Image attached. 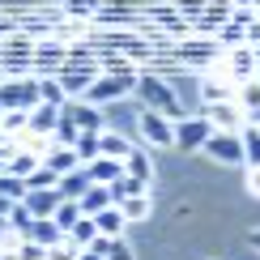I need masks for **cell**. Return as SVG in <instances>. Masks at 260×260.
<instances>
[{
    "label": "cell",
    "mask_w": 260,
    "mask_h": 260,
    "mask_svg": "<svg viewBox=\"0 0 260 260\" xmlns=\"http://www.w3.org/2000/svg\"><path fill=\"white\" fill-rule=\"evenodd\" d=\"M43 162H47L56 175H69L73 167H81V158H77V149H73V145H51L47 154H43Z\"/></svg>",
    "instance_id": "obj_20"
},
{
    "label": "cell",
    "mask_w": 260,
    "mask_h": 260,
    "mask_svg": "<svg viewBox=\"0 0 260 260\" xmlns=\"http://www.w3.org/2000/svg\"><path fill=\"white\" fill-rule=\"evenodd\" d=\"M13 149H17V141H13V137H5V133H0V171H5V167H9V158H13Z\"/></svg>",
    "instance_id": "obj_45"
},
{
    "label": "cell",
    "mask_w": 260,
    "mask_h": 260,
    "mask_svg": "<svg viewBox=\"0 0 260 260\" xmlns=\"http://www.w3.org/2000/svg\"><path fill=\"white\" fill-rule=\"evenodd\" d=\"M256 17H260L256 9H239V5H235V13H231V21H239V26H252Z\"/></svg>",
    "instance_id": "obj_46"
},
{
    "label": "cell",
    "mask_w": 260,
    "mask_h": 260,
    "mask_svg": "<svg viewBox=\"0 0 260 260\" xmlns=\"http://www.w3.org/2000/svg\"><path fill=\"white\" fill-rule=\"evenodd\" d=\"M73 149H77L81 162H94L99 158V133H81L77 141H73Z\"/></svg>",
    "instance_id": "obj_41"
},
{
    "label": "cell",
    "mask_w": 260,
    "mask_h": 260,
    "mask_svg": "<svg viewBox=\"0 0 260 260\" xmlns=\"http://www.w3.org/2000/svg\"><path fill=\"white\" fill-rule=\"evenodd\" d=\"M231 5H239V9H256V0H231Z\"/></svg>",
    "instance_id": "obj_54"
},
{
    "label": "cell",
    "mask_w": 260,
    "mask_h": 260,
    "mask_svg": "<svg viewBox=\"0 0 260 260\" xmlns=\"http://www.w3.org/2000/svg\"><path fill=\"white\" fill-rule=\"evenodd\" d=\"M13 30H17V21H13V17H5V13H0V43H5L9 35H13Z\"/></svg>",
    "instance_id": "obj_49"
},
{
    "label": "cell",
    "mask_w": 260,
    "mask_h": 260,
    "mask_svg": "<svg viewBox=\"0 0 260 260\" xmlns=\"http://www.w3.org/2000/svg\"><path fill=\"white\" fill-rule=\"evenodd\" d=\"M256 64H260V43H256Z\"/></svg>",
    "instance_id": "obj_55"
},
{
    "label": "cell",
    "mask_w": 260,
    "mask_h": 260,
    "mask_svg": "<svg viewBox=\"0 0 260 260\" xmlns=\"http://www.w3.org/2000/svg\"><path fill=\"white\" fill-rule=\"evenodd\" d=\"M0 81H5V69H0Z\"/></svg>",
    "instance_id": "obj_57"
},
{
    "label": "cell",
    "mask_w": 260,
    "mask_h": 260,
    "mask_svg": "<svg viewBox=\"0 0 260 260\" xmlns=\"http://www.w3.org/2000/svg\"><path fill=\"white\" fill-rule=\"evenodd\" d=\"M141 137L149 141V145H158V149H167V145H175V120H167L162 111H141Z\"/></svg>",
    "instance_id": "obj_10"
},
{
    "label": "cell",
    "mask_w": 260,
    "mask_h": 260,
    "mask_svg": "<svg viewBox=\"0 0 260 260\" xmlns=\"http://www.w3.org/2000/svg\"><path fill=\"white\" fill-rule=\"evenodd\" d=\"M73 115H77V128L81 133H103V111L94 103H69Z\"/></svg>",
    "instance_id": "obj_25"
},
{
    "label": "cell",
    "mask_w": 260,
    "mask_h": 260,
    "mask_svg": "<svg viewBox=\"0 0 260 260\" xmlns=\"http://www.w3.org/2000/svg\"><path fill=\"white\" fill-rule=\"evenodd\" d=\"M133 69H141V64H133L120 51H99V73H133Z\"/></svg>",
    "instance_id": "obj_35"
},
{
    "label": "cell",
    "mask_w": 260,
    "mask_h": 260,
    "mask_svg": "<svg viewBox=\"0 0 260 260\" xmlns=\"http://www.w3.org/2000/svg\"><path fill=\"white\" fill-rule=\"evenodd\" d=\"M77 218H81V205H77V201H60V205H56V213H51V222H56L64 235L77 226Z\"/></svg>",
    "instance_id": "obj_32"
},
{
    "label": "cell",
    "mask_w": 260,
    "mask_h": 260,
    "mask_svg": "<svg viewBox=\"0 0 260 260\" xmlns=\"http://www.w3.org/2000/svg\"><path fill=\"white\" fill-rule=\"evenodd\" d=\"M77 205H81V213H90V218H94L99 209H107V205H115V201H111V183H90Z\"/></svg>",
    "instance_id": "obj_22"
},
{
    "label": "cell",
    "mask_w": 260,
    "mask_h": 260,
    "mask_svg": "<svg viewBox=\"0 0 260 260\" xmlns=\"http://www.w3.org/2000/svg\"><path fill=\"white\" fill-rule=\"evenodd\" d=\"M39 162H43V154H35V149H13V158H9V167H5V171H13V175L26 179L30 171L39 167Z\"/></svg>",
    "instance_id": "obj_28"
},
{
    "label": "cell",
    "mask_w": 260,
    "mask_h": 260,
    "mask_svg": "<svg viewBox=\"0 0 260 260\" xmlns=\"http://www.w3.org/2000/svg\"><path fill=\"white\" fill-rule=\"evenodd\" d=\"M30 222H35V213H30V209H26V205H21V201H17V205H13V209H9V226H13V235H17V239H21V235H26V231H30Z\"/></svg>",
    "instance_id": "obj_40"
},
{
    "label": "cell",
    "mask_w": 260,
    "mask_h": 260,
    "mask_svg": "<svg viewBox=\"0 0 260 260\" xmlns=\"http://www.w3.org/2000/svg\"><path fill=\"white\" fill-rule=\"evenodd\" d=\"M99 154H107V158H128V154H133V145H128L120 133H99Z\"/></svg>",
    "instance_id": "obj_29"
},
{
    "label": "cell",
    "mask_w": 260,
    "mask_h": 260,
    "mask_svg": "<svg viewBox=\"0 0 260 260\" xmlns=\"http://www.w3.org/2000/svg\"><path fill=\"white\" fill-rule=\"evenodd\" d=\"M137 73L141 69H133V73H99L94 85L81 94V99L94 103V107H99V103H115V99H124L128 90H137Z\"/></svg>",
    "instance_id": "obj_6"
},
{
    "label": "cell",
    "mask_w": 260,
    "mask_h": 260,
    "mask_svg": "<svg viewBox=\"0 0 260 260\" xmlns=\"http://www.w3.org/2000/svg\"><path fill=\"white\" fill-rule=\"evenodd\" d=\"M247 43H252V47H256V43H260V17L252 21V26H247Z\"/></svg>",
    "instance_id": "obj_50"
},
{
    "label": "cell",
    "mask_w": 260,
    "mask_h": 260,
    "mask_svg": "<svg viewBox=\"0 0 260 260\" xmlns=\"http://www.w3.org/2000/svg\"><path fill=\"white\" fill-rule=\"evenodd\" d=\"M247 243H252V247H260V226H256L252 235H247Z\"/></svg>",
    "instance_id": "obj_53"
},
{
    "label": "cell",
    "mask_w": 260,
    "mask_h": 260,
    "mask_svg": "<svg viewBox=\"0 0 260 260\" xmlns=\"http://www.w3.org/2000/svg\"><path fill=\"white\" fill-rule=\"evenodd\" d=\"M17 30L39 43V39H47V35H51V17H39V13H35V17H21V21H17Z\"/></svg>",
    "instance_id": "obj_38"
},
{
    "label": "cell",
    "mask_w": 260,
    "mask_h": 260,
    "mask_svg": "<svg viewBox=\"0 0 260 260\" xmlns=\"http://www.w3.org/2000/svg\"><path fill=\"white\" fill-rule=\"evenodd\" d=\"M256 13H260V0H256Z\"/></svg>",
    "instance_id": "obj_58"
},
{
    "label": "cell",
    "mask_w": 260,
    "mask_h": 260,
    "mask_svg": "<svg viewBox=\"0 0 260 260\" xmlns=\"http://www.w3.org/2000/svg\"><path fill=\"white\" fill-rule=\"evenodd\" d=\"M213 133V120L209 115H183V120H175V149H183V154H197V149H205V141H209Z\"/></svg>",
    "instance_id": "obj_7"
},
{
    "label": "cell",
    "mask_w": 260,
    "mask_h": 260,
    "mask_svg": "<svg viewBox=\"0 0 260 260\" xmlns=\"http://www.w3.org/2000/svg\"><path fill=\"white\" fill-rule=\"evenodd\" d=\"M231 13H235V5L231 0H209V5H205V13L192 21V30H197V35H218V30L226 26V21H231Z\"/></svg>",
    "instance_id": "obj_12"
},
{
    "label": "cell",
    "mask_w": 260,
    "mask_h": 260,
    "mask_svg": "<svg viewBox=\"0 0 260 260\" xmlns=\"http://www.w3.org/2000/svg\"><path fill=\"white\" fill-rule=\"evenodd\" d=\"M137 99L145 103L149 111H162L167 120H183V103H179V94L171 90V85L162 81L158 73H149V69L137 73Z\"/></svg>",
    "instance_id": "obj_2"
},
{
    "label": "cell",
    "mask_w": 260,
    "mask_h": 260,
    "mask_svg": "<svg viewBox=\"0 0 260 260\" xmlns=\"http://www.w3.org/2000/svg\"><path fill=\"white\" fill-rule=\"evenodd\" d=\"M213 39H218L222 51H231V47H239V43H247V26H239V21H226V26H222Z\"/></svg>",
    "instance_id": "obj_34"
},
{
    "label": "cell",
    "mask_w": 260,
    "mask_h": 260,
    "mask_svg": "<svg viewBox=\"0 0 260 260\" xmlns=\"http://www.w3.org/2000/svg\"><path fill=\"white\" fill-rule=\"evenodd\" d=\"M0 197L21 201V197H26V179H21V175H13V171H0Z\"/></svg>",
    "instance_id": "obj_39"
},
{
    "label": "cell",
    "mask_w": 260,
    "mask_h": 260,
    "mask_svg": "<svg viewBox=\"0 0 260 260\" xmlns=\"http://www.w3.org/2000/svg\"><path fill=\"white\" fill-rule=\"evenodd\" d=\"M149 21H154V26H158L171 43H175V39H183V35H192V21L183 17L175 5H154V9H149Z\"/></svg>",
    "instance_id": "obj_11"
},
{
    "label": "cell",
    "mask_w": 260,
    "mask_h": 260,
    "mask_svg": "<svg viewBox=\"0 0 260 260\" xmlns=\"http://www.w3.org/2000/svg\"><path fill=\"white\" fill-rule=\"evenodd\" d=\"M69 239L77 243V247H90L94 239H99V222H94L90 213H81V218H77V226L69 231Z\"/></svg>",
    "instance_id": "obj_27"
},
{
    "label": "cell",
    "mask_w": 260,
    "mask_h": 260,
    "mask_svg": "<svg viewBox=\"0 0 260 260\" xmlns=\"http://www.w3.org/2000/svg\"><path fill=\"white\" fill-rule=\"evenodd\" d=\"M85 43H90L94 51H120V56H128L133 64H141V69L154 60V43L141 35V30H133V26H90Z\"/></svg>",
    "instance_id": "obj_1"
},
{
    "label": "cell",
    "mask_w": 260,
    "mask_h": 260,
    "mask_svg": "<svg viewBox=\"0 0 260 260\" xmlns=\"http://www.w3.org/2000/svg\"><path fill=\"white\" fill-rule=\"evenodd\" d=\"M51 137H56V145H73V141L81 137V128H77V115H73V107H69V103L60 107V120H56V133H51Z\"/></svg>",
    "instance_id": "obj_24"
},
{
    "label": "cell",
    "mask_w": 260,
    "mask_h": 260,
    "mask_svg": "<svg viewBox=\"0 0 260 260\" xmlns=\"http://www.w3.org/2000/svg\"><path fill=\"white\" fill-rule=\"evenodd\" d=\"M94 222H99V235H111V239H120L124 226H128V218H124L120 205H107V209H99V213H94Z\"/></svg>",
    "instance_id": "obj_21"
},
{
    "label": "cell",
    "mask_w": 260,
    "mask_h": 260,
    "mask_svg": "<svg viewBox=\"0 0 260 260\" xmlns=\"http://www.w3.org/2000/svg\"><path fill=\"white\" fill-rule=\"evenodd\" d=\"M107 260H133V247H128L124 239H115V247H111V256Z\"/></svg>",
    "instance_id": "obj_47"
},
{
    "label": "cell",
    "mask_w": 260,
    "mask_h": 260,
    "mask_svg": "<svg viewBox=\"0 0 260 260\" xmlns=\"http://www.w3.org/2000/svg\"><path fill=\"white\" fill-rule=\"evenodd\" d=\"M56 120H60V107L39 103L35 111H30V133H35V137H51V133H56Z\"/></svg>",
    "instance_id": "obj_19"
},
{
    "label": "cell",
    "mask_w": 260,
    "mask_h": 260,
    "mask_svg": "<svg viewBox=\"0 0 260 260\" xmlns=\"http://www.w3.org/2000/svg\"><path fill=\"white\" fill-rule=\"evenodd\" d=\"M205 115L213 120V128H243V107L235 99H222V103H205Z\"/></svg>",
    "instance_id": "obj_14"
},
{
    "label": "cell",
    "mask_w": 260,
    "mask_h": 260,
    "mask_svg": "<svg viewBox=\"0 0 260 260\" xmlns=\"http://www.w3.org/2000/svg\"><path fill=\"white\" fill-rule=\"evenodd\" d=\"M243 167H260V124H243Z\"/></svg>",
    "instance_id": "obj_26"
},
{
    "label": "cell",
    "mask_w": 260,
    "mask_h": 260,
    "mask_svg": "<svg viewBox=\"0 0 260 260\" xmlns=\"http://www.w3.org/2000/svg\"><path fill=\"white\" fill-rule=\"evenodd\" d=\"M30 60H35V39L30 35L13 30V35L0 43V69H5V77H26Z\"/></svg>",
    "instance_id": "obj_5"
},
{
    "label": "cell",
    "mask_w": 260,
    "mask_h": 260,
    "mask_svg": "<svg viewBox=\"0 0 260 260\" xmlns=\"http://www.w3.org/2000/svg\"><path fill=\"white\" fill-rule=\"evenodd\" d=\"M120 209H124V218L128 222H141V218H149V192H137V197H128V201H120Z\"/></svg>",
    "instance_id": "obj_33"
},
{
    "label": "cell",
    "mask_w": 260,
    "mask_h": 260,
    "mask_svg": "<svg viewBox=\"0 0 260 260\" xmlns=\"http://www.w3.org/2000/svg\"><path fill=\"white\" fill-rule=\"evenodd\" d=\"M0 124H5V107H0Z\"/></svg>",
    "instance_id": "obj_56"
},
{
    "label": "cell",
    "mask_w": 260,
    "mask_h": 260,
    "mask_svg": "<svg viewBox=\"0 0 260 260\" xmlns=\"http://www.w3.org/2000/svg\"><path fill=\"white\" fill-rule=\"evenodd\" d=\"M39 94H43V103H51V107H64V103H69L60 77H39Z\"/></svg>",
    "instance_id": "obj_36"
},
{
    "label": "cell",
    "mask_w": 260,
    "mask_h": 260,
    "mask_svg": "<svg viewBox=\"0 0 260 260\" xmlns=\"http://www.w3.org/2000/svg\"><path fill=\"white\" fill-rule=\"evenodd\" d=\"M64 56H69V43L64 39H56V35L39 39L35 43V60H30V73H35V77H56Z\"/></svg>",
    "instance_id": "obj_8"
},
{
    "label": "cell",
    "mask_w": 260,
    "mask_h": 260,
    "mask_svg": "<svg viewBox=\"0 0 260 260\" xmlns=\"http://www.w3.org/2000/svg\"><path fill=\"white\" fill-rule=\"evenodd\" d=\"M171 5H175V9H179V13L188 17V21H197V17L205 13V5H209V0H171Z\"/></svg>",
    "instance_id": "obj_44"
},
{
    "label": "cell",
    "mask_w": 260,
    "mask_h": 260,
    "mask_svg": "<svg viewBox=\"0 0 260 260\" xmlns=\"http://www.w3.org/2000/svg\"><path fill=\"white\" fill-rule=\"evenodd\" d=\"M247 192L260 197V167H247Z\"/></svg>",
    "instance_id": "obj_48"
},
{
    "label": "cell",
    "mask_w": 260,
    "mask_h": 260,
    "mask_svg": "<svg viewBox=\"0 0 260 260\" xmlns=\"http://www.w3.org/2000/svg\"><path fill=\"white\" fill-rule=\"evenodd\" d=\"M77 260H107V256H103V252H94V247H81V256H77Z\"/></svg>",
    "instance_id": "obj_51"
},
{
    "label": "cell",
    "mask_w": 260,
    "mask_h": 260,
    "mask_svg": "<svg viewBox=\"0 0 260 260\" xmlns=\"http://www.w3.org/2000/svg\"><path fill=\"white\" fill-rule=\"evenodd\" d=\"M171 51H175V60L179 64H188V69H197V73H205L213 60L222 56V47H218V39H209V35H183V39H175L171 43Z\"/></svg>",
    "instance_id": "obj_3"
},
{
    "label": "cell",
    "mask_w": 260,
    "mask_h": 260,
    "mask_svg": "<svg viewBox=\"0 0 260 260\" xmlns=\"http://www.w3.org/2000/svg\"><path fill=\"white\" fill-rule=\"evenodd\" d=\"M56 77H60V85H64V94H69V99H81V94L94 85V77H99V56H85V60L64 56V64H60Z\"/></svg>",
    "instance_id": "obj_4"
},
{
    "label": "cell",
    "mask_w": 260,
    "mask_h": 260,
    "mask_svg": "<svg viewBox=\"0 0 260 260\" xmlns=\"http://www.w3.org/2000/svg\"><path fill=\"white\" fill-rule=\"evenodd\" d=\"M90 183H94V179H90V171H85V162H81V167H73L69 175H60L56 188H60V197H64V201H81Z\"/></svg>",
    "instance_id": "obj_17"
},
{
    "label": "cell",
    "mask_w": 260,
    "mask_h": 260,
    "mask_svg": "<svg viewBox=\"0 0 260 260\" xmlns=\"http://www.w3.org/2000/svg\"><path fill=\"white\" fill-rule=\"evenodd\" d=\"M60 201H64V197H60V188H35V192H26V197H21V205H26L35 218H51Z\"/></svg>",
    "instance_id": "obj_16"
},
{
    "label": "cell",
    "mask_w": 260,
    "mask_h": 260,
    "mask_svg": "<svg viewBox=\"0 0 260 260\" xmlns=\"http://www.w3.org/2000/svg\"><path fill=\"white\" fill-rule=\"evenodd\" d=\"M13 205H17V201H9V197H0V213H9V209H13Z\"/></svg>",
    "instance_id": "obj_52"
},
{
    "label": "cell",
    "mask_w": 260,
    "mask_h": 260,
    "mask_svg": "<svg viewBox=\"0 0 260 260\" xmlns=\"http://www.w3.org/2000/svg\"><path fill=\"white\" fill-rule=\"evenodd\" d=\"M137 192H149V183H141V179H133V175L111 179V201H115V205L128 201V197H137Z\"/></svg>",
    "instance_id": "obj_31"
},
{
    "label": "cell",
    "mask_w": 260,
    "mask_h": 260,
    "mask_svg": "<svg viewBox=\"0 0 260 260\" xmlns=\"http://www.w3.org/2000/svg\"><path fill=\"white\" fill-rule=\"evenodd\" d=\"M77 256H81V247L73 243L69 235H64V239H56V243L47 247V260H77Z\"/></svg>",
    "instance_id": "obj_42"
},
{
    "label": "cell",
    "mask_w": 260,
    "mask_h": 260,
    "mask_svg": "<svg viewBox=\"0 0 260 260\" xmlns=\"http://www.w3.org/2000/svg\"><path fill=\"white\" fill-rule=\"evenodd\" d=\"M21 239H35V243H43V247H51L56 239H64V231H60L51 218H35V222H30V231L21 235Z\"/></svg>",
    "instance_id": "obj_23"
},
{
    "label": "cell",
    "mask_w": 260,
    "mask_h": 260,
    "mask_svg": "<svg viewBox=\"0 0 260 260\" xmlns=\"http://www.w3.org/2000/svg\"><path fill=\"white\" fill-rule=\"evenodd\" d=\"M124 175H133V179H141V183H149V175H154V167H149V154L133 149V154L124 158Z\"/></svg>",
    "instance_id": "obj_30"
},
{
    "label": "cell",
    "mask_w": 260,
    "mask_h": 260,
    "mask_svg": "<svg viewBox=\"0 0 260 260\" xmlns=\"http://www.w3.org/2000/svg\"><path fill=\"white\" fill-rule=\"evenodd\" d=\"M85 171H90L94 183H111V179L124 175V158H107V154H99L94 162H85Z\"/></svg>",
    "instance_id": "obj_18"
},
{
    "label": "cell",
    "mask_w": 260,
    "mask_h": 260,
    "mask_svg": "<svg viewBox=\"0 0 260 260\" xmlns=\"http://www.w3.org/2000/svg\"><path fill=\"white\" fill-rule=\"evenodd\" d=\"M205 154L226 162V167H239V162H243V137H239V128H213L209 141H205Z\"/></svg>",
    "instance_id": "obj_9"
},
{
    "label": "cell",
    "mask_w": 260,
    "mask_h": 260,
    "mask_svg": "<svg viewBox=\"0 0 260 260\" xmlns=\"http://www.w3.org/2000/svg\"><path fill=\"white\" fill-rule=\"evenodd\" d=\"M0 133L5 137H21V133H30V111H5V124H0Z\"/></svg>",
    "instance_id": "obj_37"
},
{
    "label": "cell",
    "mask_w": 260,
    "mask_h": 260,
    "mask_svg": "<svg viewBox=\"0 0 260 260\" xmlns=\"http://www.w3.org/2000/svg\"><path fill=\"white\" fill-rule=\"evenodd\" d=\"M222 56H226V69H231V77H235V81L256 77V47H252V43H239V47L222 51Z\"/></svg>",
    "instance_id": "obj_13"
},
{
    "label": "cell",
    "mask_w": 260,
    "mask_h": 260,
    "mask_svg": "<svg viewBox=\"0 0 260 260\" xmlns=\"http://www.w3.org/2000/svg\"><path fill=\"white\" fill-rule=\"evenodd\" d=\"M17 260H47V247L35 239H17Z\"/></svg>",
    "instance_id": "obj_43"
},
{
    "label": "cell",
    "mask_w": 260,
    "mask_h": 260,
    "mask_svg": "<svg viewBox=\"0 0 260 260\" xmlns=\"http://www.w3.org/2000/svg\"><path fill=\"white\" fill-rule=\"evenodd\" d=\"M235 103L243 107V120L247 124H260V81L256 77H247L235 85Z\"/></svg>",
    "instance_id": "obj_15"
}]
</instances>
